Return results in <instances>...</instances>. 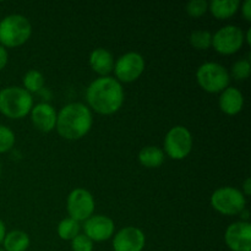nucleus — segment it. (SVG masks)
Listing matches in <instances>:
<instances>
[{
    "label": "nucleus",
    "mask_w": 251,
    "mask_h": 251,
    "mask_svg": "<svg viewBox=\"0 0 251 251\" xmlns=\"http://www.w3.org/2000/svg\"><path fill=\"white\" fill-rule=\"evenodd\" d=\"M86 100L98 114H114L124 103V90L117 78L104 76L90 83L86 90Z\"/></svg>",
    "instance_id": "1"
},
{
    "label": "nucleus",
    "mask_w": 251,
    "mask_h": 251,
    "mask_svg": "<svg viewBox=\"0 0 251 251\" xmlns=\"http://www.w3.org/2000/svg\"><path fill=\"white\" fill-rule=\"evenodd\" d=\"M93 124L92 113L82 103H70L56 114V130L66 140H80L90 132Z\"/></svg>",
    "instance_id": "2"
},
{
    "label": "nucleus",
    "mask_w": 251,
    "mask_h": 251,
    "mask_svg": "<svg viewBox=\"0 0 251 251\" xmlns=\"http://www.w3.org/2000/svg\"><path fill=\"white\" fill-rule=\"evenodd\" d=\"M33 108V98L25 88L11 87L0 91V113L10 119H21L31 113Z\"/></svg>",
    "instance_id": "3"
},
{
    "label": "nucleus",
    "mask_w": 251,
    "mask_h": 251,
    "mask_svg": "<svg viewBox=\"0 0 251 251\" xmlns=\"http://www.w3.org/2000/svg\"><path fill=\"white\" fill-rule=\"evenodd\" d=\"M31 33V24L22 15H9L0 21V43L4 48L22 46L28 41Z\"/></svg>",
    "instance_id": "4"
},
{
    "label": "nucleus",
    "mask_w": 251,
    "mask_h": 251,
    "mask_svg": "<svg viewBox=\"0 0 251 251\" xmlns=\"http://www.w3.org/2000/svg\"><path fill=\"white\" fill-rule=\"evenodd\" d=\"M196 80L199 86L206 92L220 93L229 87L230 75L221 64L205 63L198 69Z\"/></svg>",
    "instance_id": "5"
},
{
    "label": "nucleus",
    "mask_w": 251,
    "mask_h": 251,
    "mask_svg": "<svg viewBox=\"0 0 251 251\" xmlns=\"http://www.w3.org/2000/svg\"><path fill=\"white\" fill-rule=\"evenodd\" d=\"M247 199L239 189L232 186L220 188L211 196V206L225 216H234L245 210Z\"/></svg>",
    "instance_id": "6"
},
{
    "label": "nucleus",
    "mask_w": 251,
    "mask_h": 251,
    "mask_svg": "<svg viewBox=\"0 0 251 251\" xmlns=\"http://www.w3.org/2000/svg\"><path fill=\"white\" fill-rule=\"evenodd\" d=\"M193 150V136L191 132L185 126H174L167 132L164 137V152L171 157L172 159L180 161Z\"/></svg>",
    "instance_id": "7"
},
{
    "label": "nucleus",
    "mask_w": 251,
    "mask_h": 251,
    "mask_svg": "<svg viewBox=\"0 0 251 251\" xmlns=\"http://www.w3.org/2000/svg\"><path fill=\"white\" fill-rule=\"evenodd\" d=\"M244 32L233 25L222 27L212 36V44L217 53L222 55H232L239 51L244 44Z\"/></svg>",
    "instance_id": "8"
},
{
    "label": "nucleus",
    "mask_w": 251,
    "mask_h": 251,
    "mask_svg": "<svg viewBox=\"0 0 251 251\" xmlns=\"http://www.w3.org/2000/svg\"><path fill=\"white\" fill-rule=\"evenodd\" d=\"M113 70L120 82H134L144 74L145 59L141 54L130 51L115 61Z\"/></svg>",
    "instance_id": "9"
},
{
    "label": "nucleus",
    "mask_w": 251,
    "mask_h": 251,
    "mask_svg": "<svg viewBox=\"0 0 251 251\" xmlns=\"http://www.w3.org/2000/svg\"><path fill=\"white\" fill-rule=\"evenodd\" d=\"M66 207H68L70 218L77 221V222L86 221L93 215L95 199L90 191L81 188L75 189L69 194Z\"/></svg>",
    "instance_id": "10"
},
{
    "label": "nucleus",
    "mask_w": 251,
    "mask_h": 251,
    "mask_svg": "<svg viewBox=\"0 0 251 251\" xmlns=\"http://www.w3.org/2000/svg\"><path fill=\"white\" fill-rule=\"evenodd\" d=\"M225 240L232 251H251V225L247 221L233 223L226 230Z\"/></svg>",
    "instance_id": "11"
},
{
    "label": "nucleus",
    "mask_w": 251,
    "mask_h": 251,
    "mask_svg": "<svg viewBox=\"0 0 251 251\" xmlns=\"http://www.w3.org/2000/svg\"><path fill=\"white\" fill-rule=\"evenodd\" d=\"M115 225L112 218L103 215L91 216L85 221L83 234L87 235L92 242H104L114 234Z\"/></svg>",
    "instance_id": "12"
},
{
    "label": "nucleus",
    "mask_w": 251,
    "mask_h": 251,
    "mask_svg": "<svg viewBox=\"0 0 251 251\" xmlns=\"http://www.w3.org/2000/svg\"><path fill=\"white\" fill-rule=\"evenodd\" d=\"M146 244L144 232L136 227H126L115 234L113 239L114 251H142Z\"/></svg>",
    "instance_id": "13"
},
{
    "label": "nucleus",
    "mask_w": 251,
    "mask_h": 251,
    "mask_svg": "<svg viewBox=\"0 0 251 251\" xmlns=\"http://www.w3.org/2000/svg\"><path fill=\"white\" fill-rule=\"evenodd\" d=\"M34 127L42 132H50L56 125V112L48 103H39L31 110Z\"/></svg>",
    "instance_id": "14"
},
{
    "label": "nucleus",
    "mask_w": 251,
    "mask_h": 251,
    "mask_svg": "<svg viewBox=\"0 0 251 251\" xmlns=\"http://www.w3.org/2000/svg\"><path fill=\"white\" fill-rule=\"evenodd\" d=\"M220 108L225 114L235 115L242 112L244 107V96L238 88L227 87L221 92Z\"/></svg>",
    "instance_id": "15"
},
{
    "label": "nucleus",
    "mask_w": 251,
    "mask_h": 251,
    "mask_svg": "<svg viewBox=\"0 0 251 251\" xmlns=\"http://www.w3.org/2000/svg\"><path fill=\"white\" fill-rule=\"evenodd\" d=\"M90 65L95 73L100 75V77L108 76L114 68V59L112 53L104 48H97L91 51Z\"/></svg>",
    "instance_id": "16"
},
{
    "label": "nucleus",
    "mask_w": 251,
    "mask_h": 251,
    "mask_svg": "<svg viewBox=\"0 0 251 251\" xmlns=\"http://www.w3.org/2000/svg\"><path fill=\"white\" fill-rule=\"evenodd\" d=\"M239 6V0H213L208 4V10L216 19L226 20L234 16Z\"/></svg>",
    "instance_id": "17"
},
{
    "label": "nucleus",
    "mask_w": 251,
    "mask_h": 251,
    "mask_svg": "<svg viewBox=\"0 0 251 251\" xmlns=\"http://www.w3.org/2000/svg\"><path fill=\"white\" fill-rule=\"evenodd\" d=\"M139 162L146 168H158L164 162V152L157 146H146L140 151Z\"/></svg>",
    "instance_id": "18"
},
{
    "label": "nucleus",
    "mask_w": 251,
    "mask_h": 251,
    "mask_svg": "<svg viewBox=\"0 0 251 251\" xmlns=\"http://www.w3.org/2000/svg\"><path fill=\"white\" fill-rule=\"evenodd\" d=\"M2 244L5 251H26L29 247V237L22 230H12L5 235Z\"/></svg>",
    "instance_id": "19"
},
{
    "label": "nucleus",
    "mask_w": 251,
    "mask_h": 251,
    "mask_svg": "<svg viewBox=\"0 0 251 251\" xmlns=\"http://www.w3.org/2000/svg\"><path fill=\"white\" fill-rule=\"evenodd\" d=\"M80 234V223L73 218H65L58 225V235L63 240H73Z\"/></svg>",
    "instance_id": "20"
},
{
    "label": "nucleus",
    "mask_w": 251,
    "mask_h": 251,
    "mask_svg": "<svg viewBox=\"0 0 251 251\" xmlns=\"http://www.w3.org/2000/svg\"><path fill=\"white\" fill-rule=\"evenodd\" d=\"M190 44L198 50H206L212 44V33L206 29H196L190 34Z\"/></svg>",
    "instance_id": "21"
},
{
    "label": "nucleus",
    "mask_w": 251,
    "mask_h": 251,
    "mask_svg": "<svg viewBox=\"0 0 251 251\" xmlns=\"http://www.w3.org/2000/svg\"><path fill=\"white\" fill-rule=\"evenodd\" d=\"M24 88L27 92H38L44 86V76L37 70H29L24 76Z\"/></svg>",
    "instance_id": "22"
},
{
    "label": "nucleus",
    "mask_w": 251,
    "mask_h": 251,
    "mask_svg": "<svg viewBox=\"0 0 251 251\" xmlns=\"http://www.w3.org/2000/svg\"><path fill=\"white\" fill-rule=\"evenodd\" d=\"M251 73V64L248 59H242V60H238L237 63H234V65L232 66V74L233 78L237 81H244L247 80L250 76Z\"/></svg>",
    "instance_id": "23"
},
{
    "label": "nucleus",
    "mask_w": 251,
    "mask_h": 251,
    "mask_svg": "<svg viewBox=\"0 0 251 251\" xmlns=\"http://www.w3.org/2000/svg\"><path fill=\"white\" fill-rule=\"evenodd\" d=\"M15 145V134L5 125H0V153L10 151Z\"/></svg>",
    "instance_id": "24"
},
{
    "label": "nucleus",
    "mask_w": 251,
    "mask_h": 251,
    "mask_svg": "<svg viewBox=\"0 0 251 251\" xmlns=\"http://www.w3.org/2000/svg\"><path fill=\"white\" fill-rule=\"evenodd\" d=\"M208 2L205 0H193L186 5V12L190 17H201L207 12Z\"/></svg>",
    "instance_id": "25"
},
{
    "label": "nucleus",
    "mask_w": 251,
    "mask_h": 251,
    "mask_svg": "<svg viewBox=\"0 0 251 251\" xmlns=\"http://www.w3.org/2000/svg\"><path fill=\"white\" fill-rule=\"evenodd\" d=\"M73 251H93V242L85 234H78L71 240Z\"/></svg>",
    "instance_id": "26"
},
{
    "label": "nucleus",
    "mask_w": 251,
    "mask_h": 251,
    "mask_svg": "<svg viewBox=\"0 0 251 251\" xmlns=\"http://www.w3.org/2000/svg\"><path fill=\"white\" fill-rule=\"evenodd\" d=\"M242 14L248 22L251 21V0H247L242 5Z\"/></svg>",
    "instance_id": "27"
},
{
    "label": "nucleus",
    "mask_w": 251,
    "mask_h": 251,
    "mask_svg": "<svg viewBox=\"0 0 251 251\" xmlns=\"http://www.w3.org/2000/svg\"><path fill=\"white\" fill-rule=\"evenodd\" d=\"M7 60H9V54H7L6 48L0 46V71L6 66Z\"/></svg>",
    "instance_id": "28"
},
{
    "label": "nucleus",
    "mask_w": 251,
    "mask_h": 251,
    "mask_svg": "<svg viewBox=\"0 0 251 251\" xmlns=\"http://www.w3.org/2000/svg\"><path fill=\"white\" fill-rule=\"evenodd\" d=\"M243 194H244V196H249L251 194V179L248 178L247 180L244 181V185H243Z\"/></svg>",
    "instance_id": "29"
},
{
    "label": "nucleus",
    "mask_w": 251,
    "mask_h": 251,
    "mask_svg": "<svg viewBox=\"0 0 251 251\" xmlns=\"http://www.w3.org/2000/svg\"><path fill=\"white\" fill-rule=\"evenodd\" d=\"M5 235H6V229H5V225L1 220H0V244L2 243L4 240Z\"/></svg>",
    "instance_id": "30"
},
{
    "label": "nucleus",
    "mask_w": 251,
    "mask_h": 251,
    "mask_svg": "<svg viewBox=\"0 0 251 251\" xmlns=\"http://www.w3.org/2000/svg\"><path fill=\"white\" fill-rule=\"evenodd\" d=\"M0 251H5L4 249H2V248H0Z\"/></svg>",
    "instance_id": "31"
},
{
    "label": "nucleus",
    "mask_w": 251,
    "mask_h": 251,
    "mask_svg": "<svg viewBox=\"0 0 251 251\" xmlns=\"http://www.w3.org/2000/svg\"><path fill=\"white\" fill-rule=\"evenodd\" d=\"M0 176H1V169H0Z\"/></svg>",
    "instance_id": "32"
}]
</instances>
